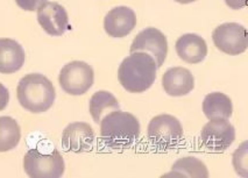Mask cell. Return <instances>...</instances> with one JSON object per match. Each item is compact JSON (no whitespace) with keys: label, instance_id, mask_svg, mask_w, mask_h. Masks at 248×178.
<instances>
[{"label":"cell","instance_id":"6da1fadb","mask_svg":"<svg viewBox=\"0 0 248 178\" xmlns=\"http://www.w3.org/2000/svg\"><path fill=\"white\" fill-rule=\"evenodd\" d=\"M156 71L155 59L149 54L137 51L121 62L118 70V79L128 92L142 93L154 84Z\"/></svg>","mask_w":248,"mask_h":178},{"label":"cell","instance_id":"7a4b0ae2","mask_svg":"<svg viewBox=\"0 0 248 178\" xmlns=\"http://www.w3.org/2000/svg\"><path fill=\"white\" fill-rule=\"evenodd\" d=\"M100 136L108 147L127 148L140 135V122L132 113L112 111L100 120Z\"/></svg>","mask_w":248,"mask_h":178},{"label":"cell","instance_id":"3957f363","mask_svg":"<svg viewBox=\"0 0 248 178\" xmlns=\"http://www.w3.org/2000/svg\"><path fill=\"white\" fill-rule=\"evenodd\" d=\"M19 104L31 113H43L53 106L56 92L53 83L41 74H26L16 88Z\"/></svg>","mask_w":248,"mask_h":178},{"label":"cell","instance_id":"277c9868","mask_svg":"<svg viewBox=\"0 0 248 178\" xmlns=\"http://www.w3.org/2000/svg\"><path fill=\"white\" fill-rule=\"evenodd\" d=\"M24 170L31 178H60L64 174L65 164L57 149L49 154L30 149L24 157Z\"/></svg>","mask_w":248,"mask_h":178},{"label":"cell","instance_id":"5b68a950","mask_svg":"<svg viewBox=\"0 0 248 178\" xmlns=\"http://www.w3.org/2000/svg\"><path fill=\"white\" fill-rule=\"evenodd\" d=\"M148 139L158 149L174 148L183 139V127L180 120L170 114H160L151 120L147 129Z\"/></svg>","mask_w":248,"mask_h":178},{"label":"cell","instance_id":"8992f818","mask_svg":"<svg viewBox=\"0 0 248 178\" xmlns=\"http://www.w3.org/2000/svg\"><path fill=\"white\" fill-rule=\"evenodd\" d=\"M93 69L83 61H74L65 64L61 70L59 83L62 90L71 96H82L93 85Z\"/></svg>","mask_w":248,"mask_h":178},{"label":"cell","instance_id":"52a82bcc","mask_svg":"<svg viewBox=\"0 0 248 178\" xmlns=\"http://www.w3.org/2000/svg\"><path fill=\"white\" fill-rule=\"evenodd\" d=\"M212 40L219 50L231 56L240 55L248 47L246 28L236 22H225L218 26L213 30Z\"/></svg>","mask_w":248,"mask_h":178},{"label":"cell","instance_id":"ba28073f","mask_svg":"<svg viewBox=\"0 0 248 178\" xmlns=\"http://www.w3.org/2000/svg\"><path fill=\"white\" fill-rule=\"evenodd\" d=\"M129 51H131V54L137 53V51L149 54L155 59V63H156V67L158 69L163 65L167 59V54H168L167 37L162 31L156 30V28L148 27L146 30H141L134 37Z\"/></svg>","mask_w":248,"mask_h":178},{"label":"cell","instance_id":"9c48e42d","mask_svg":"<svg viewBox=\"0 0 248 178\" xmlns=\"http://www.w3.org/2000/svg\"><path fill=\"white\" fill-rule=\"evenodd\" d=\"M235 140V128L227 119L210 120L201 132V142L216 153L225 151Z\"/></svg>","mask_w":248,"mask_h":178},{"label":"cell","instance_id":"30bf717a","mask_svg":"<svg viewBox=\"0 0 248 178\" xmlns=\"http://www.w3.org/2000/svg\"><path fill=\"white\" fill-rule=\"evenodd\" d=\"M37 21L42 30L51 36L63 35L71 28L65 8L53 1H46L37 8Z\"/></svg>","mask_w":248,"mask_h":178},{"label":"cell","instance_id":"8fae6325","mask_svg":"<svg viewBox=\"0 0 248 178\" xmlns=\"http://www.w3.org/2000/svg\"><path fill=\"white\" fill-rule=\"evenodd\" d=\"M94 132L86 122H71L62 133V147L73 153L91 150L94 142Z\"/></svg>","mask_w":248,"mask_h":178},{"label":"cell","instance_id":"7c38bea8","mask_svg":"<svg viewBox=\"0 0 248 178\" xmlns=\"http://www.w3.org/2000/svg\"><path fill=\"white\" fill-rule=\"evenodd\" d=\"M137 26V15L132 8L118 6L108 11L104 19V30L109 36L121 39L132 33Z\"/></svg>","mask_w":248,"mask_h":178},{"label":"cell","instance_id":"4fadbf2b","mask_svg":"<svg viewBox=\"0 0 248 178\" xmlns=\"http://www.w3.org/2000/svg\"><path fill=\"white\" fill-rule=\"evenodd\" d=\"M164 92L171 97L189 94L195 88V78L188 69L182 67L170 68L162 77Z\"/></svg>","mask_w":248,"mask_h":178},{"label":"cell","instance_id":"5bb4252c","mask_svg":"<svg viewBox=\"0 0 248 178\" xmlns=\"http://www.w3.org/2000/svg\"><path fill=\"white\" fill-rule=\"evenodd\" d=\"M176 53L184 62L197 64L203 62L207 55V44L197 34H184L176 41Z\"/></svg>","mask_w":248,"mask_h":178},{"label":"cell","instance_id":"9a60e30c","mask_svg":"<svg viewBox=\"0 0 248 178\" xmlns=\"http://www.w3.org/2000/svg\"><path fill=\"white\" fill-rule=\"evenodd\" d=\"M26 54L22 45L13 39H0V74H14L24 67Z\"/></svg>","mask_w":248,"mask_h":178},{"label":"cell","instance_id":"2e32d148","mask_svg":"<svg viewBox=\"0 0 248 178\" xmlns=\"http://www.w3.org/2000/svg\"><path fill=\"white\" fill-rule=\"evenodd\" d=\"M203 112L209 120L230 119L233 113L232 100L225 93L211 92L203 100Z\"/></svg>","mask_w":248,"mask_h":178},{"label":"cell","instance_id":"e0dca14e","mask_svg":"<svg viewBox=\"0 0 248 178\" xmlns=\"http://www.w3.org/2000/svg\"><path fill=\"white\" fill-rule=\"evenodd\" d=\"M120 110V105L115 97L108 91H97L89 103V111L96 123H99L108 111Z\"/></svg>","mask_w":248,"mask_h":178},{"label":"cell","instance_id":"ac0fdd59","mask_svg":"<svg viewBox=\"0 0 248 178\" xmlns=\"http://www.w3.org/2000/svg\"><path fill=\"white\" fill-rule=\"evenodd\" d=\"M21 129L18 121L11 117H0V153L12 150L19 145Z\"/></svg>","mask_w":248,"mask_h":178},{"label":"cell","instance_id":"d6986e66","mask_svg":"<svg viewBox=\"0 0 248 178\" xmlns=\"http://www.w3.org/2000/svg\"><path fill=\"white\" fill-rule=\"evenodd\" d=\"M186 176V177H209L206 165L196 157L188 156L177 160L171 166V172L166 176Z\"/></svg>","mask_w":248,"mask_h":178},{"label":"cell","instance_id":"ffe728a7","mask_svg":"<svg viewBox=\"0 0 248 178\" xmlns=\"http://www.w3.org/2000/svg\"><path fill=\"white\" fill-rule=\"evenodd\" d=\"M247 142L245 141L233 154V166L241 177H247Z\"/></svg>","mask_w":248,"mask_h":178},{"label":"cell","instance_id":"44dd1931","mask_svg":"<svg viewBox=\"0 0 248 178\" xmlns=\"http://www.w3.org/2000/svg\"><path fill=\"white\" fill-rule=\"evenodd\" d=\"M46 1H47V0H16V5H18L21 10L27 11V12L37 11V8L45 4Z\"/></svg>","mask_w":248,"mask_h":178},{"label":"cell","instance_id":"7402d4cb","mask_svg":"<svg viewBox=\"0 0 248 178\" xmlns=\"http://www.w3.org/2000/svg\"><path fill=\"white\" fill-rule=\"evenodd\" d=\"M10 102V92L8 89L4 84L0 83V111L5 110Z\"/></svg>","mask_w":248,"mask_h":178},{"label":"cell","instance_id":"603a6c76","mask_svg":"<svg viewBox=\"0 0 248 178\" xmlns=\"http://www.w3.org/2000/svg\"><path fill=\"white\" fill-rule=\"evenodd\" d=\"M226 5L232 10L239 11L247 6V0H225Z\"/></svg>","mask_w":248,"mask_h":178},{"label":"cell","instance_id":"cb8c5ba5","mask_svg":"<svg viewBox=\"0 0 248 178\" xmlns=\"http://www.w3.org/2000/svg\"><path fill=\"white\" fill-rule=\"evenodd\" d=\"M176 2H180V4H191V2L196 1V0H174Z\"/></svg>","mask_w":248,"mask_h":178}]
</instances>
